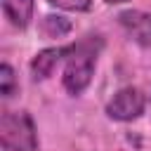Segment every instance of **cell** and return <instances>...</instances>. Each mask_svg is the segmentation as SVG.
Instances as JSON below:
<instances>
[{
	"mask_svg": "<svg viewBox=\"0 0 151 151\" xmlns=\"http://www.w3.org/2000/svg\"><path fill=\"white\" fill-rule=\"evenodd\" d=\"M99 50H101L99 35H87V38L78 40L76 45H68L66 57H64L66 66H64V76H61V83L68 94H80L90 85Z\"/></svg>",
	"mask_w": 151,
	"mask_h": 151,
	"instance_id": "cell-1",
	"label": "cell"
},
{
	"mask_svg": "<svg viewBox=\"0 0 151 151\" xmlns=\"http://www.w3.org/2000/svg\"><path fill=\"white\" fill-rule=\"evenodd\" d=\"M0 142L5 151H35L38 134H35L33 118L26 111H2Z\"/></svg>",
	"mask_w": 151,
	"mask_h": 151,
	"instance_id": "cell-2",
	"label": "cell"
},
{
	"mask_svg": "<svg viewBox=\"0 0 151 151\" xmlns=\"http://www.w3.org/2000/svg\"><path fill=\"white\" fill-rule=\"evenodd\" d=\"M144 106H146V99H144L142 90H137V87H123V90H118V92L113 94V99L106 104V113H109V118H113V120L127 123V120L139 118V116L144 113Z\"/></svg>",
	"mask_w": 151,
	"mask_h": 151,
	"instance_id": "cell-3",
	"label": "cell"
},
{
	"mask_svg": "<svg viewBox=\"0 0 151 151\" xmlns=\"http://www.w3.org/2000/svg\"><path fill=\"white\" fill-rule=\"evenodd\" d=\"M118 19H120V26L127 31V35L146 54H151V14L139 12V9H127Z\"/></svg>",
	"mask_w": 151,
	"mask_h": 151,
	"instance_id": "cell-4",
	"label": "cell"
},
{
	"mask_svg": "<svg viewBox=\"0 0 151 151\" xmlns=\"http://www.w3.org/2000/svg\"><path fill=\"white\" fill-rule=\"evenodd\" d=\"M66 50H68V47H52V50H42L40 54H35L33 61H31V71H33V76L40 78V80L47 78V76H52L54 66L66 57Z\"/></svg>",
	"mask_w": 151,
	"mask_h": 151,
	"instance_id": "cell-5",
	"label": "cell"
},
{
	"mask_svg": "<svg viewBox=\"0 0 151 151\" xmlns=\"http://www.w3.org/2000/svg\"><path fill=\"white\" fill-rule=\"evenodd\" d=\"M2 9L12 26L26 28L33 17V0H2Z\"/></svg>",
	"mask_w": 151,
	"mask_h": 151,
	"instance_id": "cell-6",
	"label": "cell"
},
{
	"mask_svg": "<svg viewBox=\"0 0 151 151\" xmlns=\"http://www.w3.org/2000/svg\"><path fill=\"white\" fill-rule=\"evenodd\" d=\"M0 92H2L5 99H9L17 92V78H14V71H12L9 64L0 66Z\"/></svg>",
	"mask_w": 151,
	"mask_h": 151,
	"instance_id": "cell-7",
	"label": "cell"
},
{
	"mask_svg": "<svg viewBox=\"0 0 151 151\" xmlns=\"http://www.w3.org/2000/svg\"><path fill=\"white\" fill-rule=\"evenodd\" d=\"M45 31L50 33V35H64V33H68L71 31V24L66 21V19H61V17H45Z\"/></svg>",
	"mask_w": 151,
	"mask_h": 151,
	"instance_id": "cell-8",
	"label": "cell"
},
{
	"mask_svg": "<svg viewBox=\"0 0 151 151\" xmlns=\"http://www.w3.org/2000/svg\"><path fill=\"white\" fill-rule=\"evenodd\" d=\"M50 2L61 7V9H71V12H87L92 7L90 0H50Z\"/></svg>",
	"mask_w": 151,
	"mask_h": 151,
	"instance_id": "cell-9",
	"label": "cell"
},
{
	"mask_svg": "<svg viewBox=\"0 0 151 151\" xmlns=\"http://www.w3.org/2000/svg\"><path fill=\"white\" fill-rule=\"evenodd\" d=\"M104 2H109V5H118V2H125V0H104Z\"/></svg>",
	"mask_w": 151,
	"mask_h": 151,
	"instance_id": "cell-10",
	"label": "cell"
}]
</instances>
